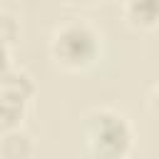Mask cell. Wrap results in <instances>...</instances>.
<instances>
[{"mask_svg": "<svg viewBox=\"0 0 159 159\" xmlns=\"http://www.w3.org/2000/svg\"><path fill=\"white\" fill-rule=\"evenodd\" d=\"M82 137L89 159H127L134 144L132 124L112 107H92L82 119Z\"/></svg>", "mask_w": 159, "mask_h": 159, "instance_id": "obj_1", "label": "cell"}, {"mask_svg": "<svg viewBox=\"0 0 159 159\" xmlns=\"http://www.w3.org/2000/svg\"><path fill=\"white\" fill-rule=\"evenodd\" d=\"M0 154H2V159H30V154H32V139H30V134L25 129L2 132Z\"/></svg>", "mask_w": 159, "mask_h": 159, "instance_id": "obj_5", "label": "cell"}, {"mask_svg": "<svg viewBox=\"0 0 159 159\" xmlns=\"http://www.w3.org/2000/svg\"><path fill=\"white\" fill-rule=\"evenodd\" d=\"M102 50L99 32L92 22L82 17H67L52 30L50 55L65 70H87L97 62Z\"/></svg>", "mask_w": 159, "mask_h": 159, "instance_id": "obj_2", "label": "cell"}, {"mask_svg": "<svg viewBox=\"0 0 159 159\" xmlns=\"http://www.w3.org/2000/svg\"><path fill=\"white\" fill-rule=\"evenodd\" d=\"M122 12L134 27L149 30L159 25V0H127L122 5Z\"/></svg>", "mask_w": 159, "mask_h": 159, "instance_id": "obj_4", "label": "cell"}, {"mask_svg": "<svg viewBox=\"0 0 159 159\" xmlns=\"http://www.w3.org/2000/svg\"><path fill=\"white\" fill-rule=\"evenodd\" d=\"M0 27H2V47H10V42L17 35V22L7 10H0Z\"/></svg>", "mask_w": 159, "mask_h": 159, "instance_id": "obj_7", "label": "cell"}, {"mask_svg": "<svg viewBox=\"0 0 159 159\" xmlns=\"http://www.w3.org/2000/svg\"><path fill=\"white\" fill-rule=\"evenodd\" d=\"M0 97L30 102L35 97V82H32L30 72H25L22 67H15L12 62H5L2 75H0Z\"/></svg>", "mask_w": 159, "mask_h": 159, "instance_id": "obj_3", "label": "cell"}, {"mask_svg": "<svg viewBox=\"0 0 159 159\" xmlns=\"http://www.w3.org/2000/svg\"><path fill=\"white\" fill-rule=\"evenodd\" d=\"M149 107H152V112H157L159 114V82L152 87V92H149Z\"/></svg>", "mask_w": 159, "mask_h": 159, "instance_id": "obj_8", "label": "cell"}, {"mask_svg": "<svg viewBox=\"0 0 159 159\" xmlns=\"http://www.w3.org/2000/svg\"><path fill=\"white\" fill-rule=\"evenodd\" d=\"M27 112V102L22 99H12V97H0V127L2 132H12V129H22V119Z\"/></svg>", "mask_w": 159, "mask_h": 159, "instance_id": "obj_6", "label": "cell"}]
</instances>
